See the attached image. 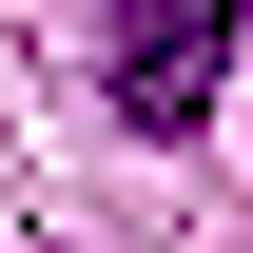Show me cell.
<instances>
[{
    "instance_id": "obj_1",
    "label": "cell",
    "mask_w": 253,
    "mask_h": 253,
    "mask_svg": "<svg viewBox=\"0 0 253 253\" xmlns=\"http://www.w3.org/2000/svg\"><path fill=\"white\" fill-rule=\"evenodd\" d=\"M97 78H117L136 136H195V117H214V78H234V0H136Z\"/></svg>"
}]
</instances>
